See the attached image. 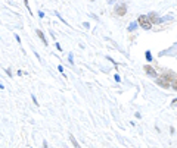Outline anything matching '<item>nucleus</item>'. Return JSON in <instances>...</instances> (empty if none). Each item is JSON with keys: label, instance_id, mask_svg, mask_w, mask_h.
<instances>
[{"label": "nucleus", "instance_id": "1", "mask_svg": "<svg viewBox=\"0 0 177 148\" xmlns=\"http://www.w3.org/2000/svg\"><path fill=\"white\" fill-rule=\"evenodd\" d=\"M176 81V73L174 72H167L165 75H161L158 79H157V84L161 85L162 88H168L171 85V82Z\"/></svg>", "mask_w": 177, "mask_h": 148}, {"label": "nucleus", "instance_id": "2", "mask_svg": "<svg viewBox=\"0 0 177 148\" xmlns=\"http://www.w3.org/2000/svg\"><path fill=\"white\" fill-rule=\"evenodd\" d=\"M137 22H139V25H140L143 30H151V27H152V23H151L149 19H148V15H142V16H139Z\"/></svg>", "mask_w": 177, "mask_h": 148}, {"label": "nucleus", "instance_id": "3", "mask_svg": "<svg viewBox=\"0 0 177 148\" xmlns=\"http://www.w3.org/2000/svg\"><path fill=\"white\" fill-rule=\"evenodd\" d=\"M125 12H127V6H125V5H118V6L115 8V13H117L118 16H124Z\"/></svg>", "mask_w": 177, "mask_h": 148}, {"label": "nucleus", "instance_id": "4", "mask_svg": "<svg viewBox=\"0 0 177 148\" xmlns=\"http://www.w3.org/2000/svg\"><path fill=\"white\" fill-rule=\"evenodd\" d=\"M148 19H149L151 23H160V22H161V19L157 16V13H151V15L148 16Z\"/></svg>", "mask_w": 177, "mask_h": 148}, {"label": "nucleus", "instance_id": "5", "mask_svg": "<svg viewBox=\"0 0 177 148\" xmlns=\"http://www.w3.org/2000/svg\"><path fill=\"white\" fill-rule=\"evenodd\" d=\"M145 70H146V73H148V75H151V76H157V70H155L152 66H145Z\"/></svg>", "mask_w": 177, "mask_h": 148}, {"label": "nucleus", "instance_id": "6", "mask_svg": "<svg viewBox=\"0 0 177 148\" xmlns=\"http://www.w3.org/2000/svg\"><path fill=\"white\" fill-rule=\"evenodd\" d=\"M70 141H71V142H72V145H74V147H75V148H81V147H80V144H78V142H77V139H75V138H74V136H72V135H70Z\"/></svg>", "mask_w": 177, "mask_h": 148}, {"label": "nucleus", "instance_id": "7", "mask_svg": "<svg viewBox=\"0 0 177 148\" xmlns=\"http://www.w3.org/2000/svg\"><path fill=\"white\" fill-rule=\"evenodd\" d=\"M37 34H38V37L41 38V41H43L44 44H46V45H47V41H46V38H44V35H43V32H41L40 30H37Z\"/></svg>", "mask_w": 177, "mask_h": 148}, {"label": "nucleus", "instance_id": "8", "mask_svg": "<svg viewBox=\"0 0 177 148\" xmlns=\"http://www.w3.org/2000/svg\"><path fill=\"white\" fill-rule=\"evenodd\" d=\"M146 59H148V60H152V57H151V53H149V52H146Z\"/></svg>", "mask_w": 177, "mask_h": 148}]
</instances>
